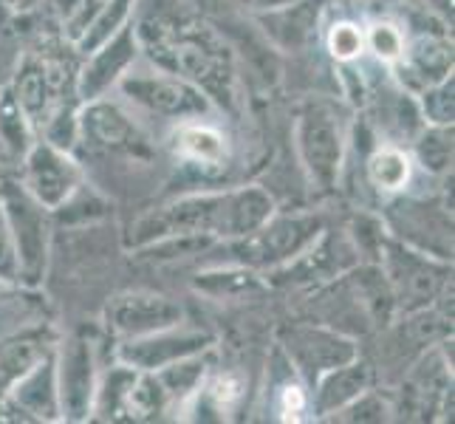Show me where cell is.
I'll return each instance as SVG.
<instances>
[{
    "label": "cell",
    "instance_id": "cell-34",
    "mask_svg": "<svg viewBox=\"0 0 455 424\" xmlns=\"http://www.w3.org/2000/svg\"><path fill=\"white\" fill-rule=\"evenodd\" d=\"M325 49L339 66H345V62H356L365 54V28L354 20L331 23L325 31Z\"/></svg>",
    "mask_w": 455,
    "mask_h": 424
},
{
    "label": "cell",
    "instance_id": "cell-2",
    "mask_svg": "<svg viewBox=\"0 0 455 424\" xmlns=\"http://www.w3.org/2000/svg\"><path fill=\"white\" fill-rule=\"evenodd\" d=\"M294 145L308 181L317 190H334L348 150V128L331 102H308L297 114Z\"/></svg>",
    "mask_w": 455,
    "mask_h": 424
},
{
    "label": "cell",
    "instance_id": "cell-11",
    "mask_svg": "<svg viewBox=\"0 0 455 424\" xmlns=\"http://www.w3.org/2000/svg\"><path fill=\"white\" fill-rule=\"evenodd\" d=\"M57 371V399L60 419L85 421L93 411V394H97V368H93V351L85 340H68L62 351L54 354Z\"/></svg>",
    "mask_w": 455,
    "mask_h": 424
},
{
    "label": "cell",
    "instance_id": "cell-27",
    "mask_svg": "<svg viewBox=\"0 0 455 424\" xmlns=\"http://www.w3.org/2000/svg\"><path fill=\"white\" fill-rule=\"evenodd\" d=\"M207 368H210V356H204L201 351V354L176 359V363H170L153 373H156V380H159L167 402H176V399L196 396L198 385L204 382V376H207Z\"/></svg>",
    "mask_w": 455,
    "mask_h": 424
},
{
    "label": "cell",
    "instance_id": "cell-16",
    "mask_svg": "<svg viewBox=\"0 0 455 424\" xmlns=\"http://www.w3.org/2000/svg\"><path fill=\"white\" fill-rule=\"evenodd\" d=\"M323 0H289V4L255 14L263 37L280 52H306L317 43Z\"/></svg>",
    "mask_w": 455,
    "mask_h": 424
},
{
    "label": "cell",
    "instance_id": "cell-29",
    "mask_svg": "<svg viewBox=\"0 0 455 424\" xmlns=\"http://www.w3.org/2000/svg\"><path fill=\"white\" fill-rule=\"evenodd\" d=\"M416 159L433 176H444L452 167V124H425L413 139Z\"/></svg>",
    "mask_w": 455,
    "mask_h": 424
},
{
    "label": "cell",
    "instance_id": "cell-38",
    "mask_svg": "<svg viewBox=\"0 0 455 424\" xmlns=\"http://www.w3.org/2000/svg\"><path fill=\"white\" fill-rule=\"evenodd\" d=\"M0 280H18V252H14L12 229L0 210Z\"/></svg>",
    "mask_w": 455,
    "mask_h": 424
},
{
    "label": "cell",
    "instance_id": "cell-30",
    "mask_svg": "<svg viewBox=\"0 0 455 424\" xmlns=\"http://www.w3.org/2000/svg\"><path fill=\"white\" fill-rule=\"evenodd\" d=\"M133 4L136 0H108V4L102 6V12L88 23V28L74 40L76 49H80L83 54H91L93 49H100L105 40H111L116 31L128 23Z\"/></svg>",
    "mask_w": 455,
    "mask_h": 424
},
{
    "label": "cell",
    "instance_id": "cell-8",
    "mask_svg": "<svg viewBox=\"0 0 455 424\" xmlns=\"http://www.w3.org/2000/svg\"><path fill=\"white\" fill-rule=\"evenodd\" d=\"M289 363L306 382H317L325 371L339 368L359 356L356 342L331 325H291L283 334Z\"/></svg>",
    "mask_w": 455,
    "mask_h": 424
},
{
    "label": "cell",
    "instance_id": "cell-36",
    "mask_svg": "<svg viewBox=\"0 0 455 424\" xmlns=\"http://www.w3.org/2000/svg\"><path fill=\"white\" fill-rule=\"evenodd\" d=\"M390 413H394V404H390L382 394H376V390H365V394H359L354 402H348L337 411L331 419L334 421H387Z\"/></svg>",
    "mask_w": 455,
    "mask_h": 424
},
{
    "label": "cell",
    "instance_id": "cell-17",
    "mask_svg": "<svg viewBox=\"0 0 455 424\" xmlns=\"http://www.w3.org/2000/svg\"><path fill=\"white\" fill-rule=\"evenodd\" d=\"M396 71V83L419 93L427 85L444 80L452 74V45L447 43V35H435V31H421L419 37H413L404 45V57L394 66Z\"/></svg>",
    "mask_w": 455,
    "mask_h": 424
},
{
    "label": "cell",
    "instance_id": "cell-6",
    "mask_svg": "<svg viewBox=\"0 0 455 424\" xmlns=\"http://www.w3.org/2000/svg\"><path fill=\"white\" fill-rule=\"evenodd\" d=\"M0 210L12 229L14 252H18V277L26 283H40L49 263V218L45 207L26 193V187L6 184L0 193Z\"/></svg>",
    "mask_w": 455,
    "mask_h": 424
},
{
    "label": "cell",
    "instance_id": "cell-14",
    "mask_svg": "<svg viewBox=\"0 0 455 424\" xmlns=\"http://www.w3.org/2000/svg\"><path fill=\"white\" fill-rule=\"evenodd\" d=\"M76 139L100 153H145V139L136 122L119 105L91 100L76 114Z\"/></svg>",
    "mask_w": 455,
    "mask_h": 424
},
{
    "label": "cell",
    "instance_id": "cell-41",
    "mask_svg": "<svg viewBox=\"0 0 455 424\" xmlns=\"http://www.w3.org/2000/svg\"><path fill=\"white\" fill-rule=\"evenodd\" d=\"M52 4V9L57 12V18H62V20H71L74 18V12H76V6H80V0H49Z\"/></svg>",
    "mask_w": 455,
    "mask_h": 424
},
{
    "label": "cell",
    "instance_id": "cell-23",
    "mask_svg": "<svg viewBox=\"0 0 455 424\" xmlns=\"http://www.w3.org/2000/svg\"><path fill=\"white\" fill-rule=\"evenodd\" d=\"M365 179L376 193L382 196H399L407 190L413 179V159L399 145H387L382 141L373 148L365 159Z\"/></svg>",
    "mask_w": 455,
    "mask_h": 424
},
{
    "label": "cell",
    "instance_id": "cell-24",
    "mask_svg": "<svg viewBox=\"0 0 455 424\" xmlns=\"http://www.w3.org/2000/svg\"><path fill=\"white\" fill-rule=\"evenodd\" d=\"M176 150L187 162L201 167H224L229 156L224 133L212 128V124H201V122L181 124L176 131Z\"/></svg>",
    "mask_w": 455,
    "mask_h": 424
},
{
    "label": "cell",
    "instance_id": "cell-25",
    "mask_svg": "<svg viewBox=\"0 0 455 424\" xmlns=\"http://www.w3.org/2000/svg\"><path fill=\"white\" fill-rule=\"evenodd\" d=\"M272 215H275V198L263 187L229 190V238H243V235L255 232Z\"/></svg>",
    "mask_w": 455,
    "mask_h": 424
},
{
    "label": "cell",
    "instance_id": "cell-12",
    "mask_svg": "<svg viewBox=\"0 0 455 424\" xmlns=\"http://www.w3.org/2000/svg\"><path fill=\"white\" fill-rule=\"evenodd\" d=\"M390 227L396 241L438 260L452 258V210H430L419 201H399L390 207Z\"/></svg>",
    "mask_w": 455,
    "mask_h": 424
},
{
    "label": "cell",
    "instance_id": "cell-10",
    "mask_svg": "<svg viewBox=\"0 0 455 424\" xmlns=\"http://www.w3.org/2000/svg\"><path fill=\"white\" fill-rule=\"evenodd\" d=\"M181 320H184V308L176 300H170V297L153 292L116 294L105 308L108 328L124 340L164 332V328L181 325Z\"/></svg>",
    "mask_w": 455,
    "mask_h": 424
},
{
    "label": "cell",
    "instance_id": "cell-28",
    "mask_svg": "<svg viewBox=\"0 0 455 424\" xmlns=\"http://www.w3.org/2000/svg\"><path fill=\"white\" fill-rule=\"evenodd\" d=\"M139 371L128 363H119L108 371L102 380L97 382V394H93V411L100 419H116L124 413V404H128V394L136 382Z\"/></svg>",
    "mask_w": 455,
    "mask_h": 424
},
{
    "label": "cell",
    "instance_id": "cell-31",
    "mask_svg": "<svg viewBox=\"0 0 455 424\" xmlns=\"http://www.w3.org/2000/svg\"><path fill=\"white\" fill-rule=\"evenodd\" d=\"M0 141L14 156H26V150L31 148V122L20 111L12 88L0 91Z\"/></svg>",
    "mask_w": 455,
    "mask_h": 424
},
{
    "label": "cell",
    "instance_id": "cell-39",
    "mask_svg": "<svg viewBox=\"0 0 455 424\" xmlns=\"http://www.w3.org/2000/svg\"><path fill=\"white\" fill-rule=\"evenodd\" d=\"M108 4V0H80V6H76V12H74V18L66 23L68 26V35H71V40H76L83 35V31L88 28V23L97 18V14L102 12V6Z\"/></svg>",
    "mask_w": 455,
    "mask_h": 424
},
{
    "label": "cell",
    "instance_id": "cell-32",
    "mask_svg": "<svg viewBox=\"0 0 455 424\" xmlns=\"http://www.w3.org/2000/svg\"><path fill=\"white\" fill-rule=\"evenodd\" d=\"M196 289L207 292L215 297H238L246 292L260 289L255 269L249 266H238V269H215V272H204L196 277Z\"/></svg>",
    "mask_w": 455,
    "mask_h": 424
},
{
    "label": "cell",
    "instance_id": "cell-9",
    "mask_svg": "<svg viewBox=\"0 0 455 424\" xmlns=\"http://www.w3.org/2000/svg\"><path fill=\"white\" fill-rule=\"evenodd\" d=\"M26 193L43 204L45 210L57 212L62 204L80 190V167L71 162L68 150H60L49 141H37L23 156Z\"/></svg>",
    "mask_w": 455,
    "mask_h": 424
},
{
    "label": "cell",
    "instance_id": "cell-40",
    "mask_svg": "<svg viewBox=\"0 0 455 424\" xmlns=\"http://www.w3.org/2000/svg\"><path fill=\"white\" fill-rule=\"evenodd\" d=\"M227 6L232 9H243V12H252V14H260V12H269V9H277L289 4V0H224Z\"/></svg>",
    "mask_w": 455,
    "mask_h": 424
},
{
    "label": "cell",
    "instance_id": "cell-15",
    "mask_svg": "<svg viewBox=\"0 0 455 424\" xmlns=\"http://www.w3.org/2000/svg\"><path fill=\"white\" fill-rule=\"evenodd\" d=\"M212 345V337L207 332H190V328L172 325L164 332H156L148 337H133L119 348L122 363L133 365L136 371H159L176 359H184L190 354H201Z\"/></svg>",
    "mask_w": 455,
    "mask_h": 424
},
{
    "label": "cell",
    "instance_id": "cell-4",
    "mask_svg": "<svg viewBox=\"0 0 455 424\" xmlns=\"http://www.w3.org/2000/svg\"><path fill=\"white\" fill-rule=\"evenodd\" d=\"M325 229L320 215L297 212V215H272L263 227L243 235V238H229L227 252L238 266L249 269H275V266L291 260L297 252L317 238Z\"/></svg>",
    "mask_w": 455,
    "mask_h": 424
},
{
    "label": "cell",
    "instance_id": "cell-35",
    "mask_svg": "<svg viewBox=\"0 0 455 424\" xmlns=\"http://www.w3.org/2000/svg\"><path fill=\"white\" fill-rule=\"evenodd\" d=\"M419 97H421L419 100L421 116H425L427 124H452V116H455V80H452V74L444 76V80L427 85Z\"/></svg>",
    "mask_w": 455,
    "mask_h": 424
},
{
    "label": "cell",
    "instance_id": "cell-20",
    "mask_svg": "<svg viewBox=\"0 0 455 424\" xmlns=\"http://www.w3.org/2000/svg\"><path fill=\"white\" fill-rule=\"evenodd\" d=\"M9 404L18 407L26 419L37 421H57L60 419V399H57V371L54 354L49 351L35 368H28L6 394Z\"/></svg>",
    "mask_w": 455,
    "mask_h": 424
},
{
    "label": "cell",
    "instance_id": "cell-21",
    "mask_svg": "<svg viewBox=\"0 0 455 424\" xmlns=\"http://www.w3.org/2000/svg\"><path fill=\"white\" fill-rule=\"evenodd\" d=\"M368 388H373V368L365 359H351L339 368L325 371L317 382H314V396H311V411L331 419L337 411H342L345 404L354 402L359 394H365Z\"/></svg>",
    "mask_w": 455,
    "mask_h": 424
},
{
    "label": "cell",
    "instance_id": "cell-33",
    "mask_svg": "<svg viewBox=\"0 0 455 424\" xmlns=\"http://www.w3.org/2000/svg\"><path fill=\"white\" fill-rule=\"evenodd\" d=\"M404 45L407 37L399 23L390 20H373L365 28V52L373 54L376 62H385V66H396L404 57Z\"/></svg>",
    "mask_w": 455,
    "mask_h": 424
},
{
    "label": "cell",
    "instance_id": "cell-22",
    "mask_svg": "<svg viewBox=\"0 0 455 424\" xmlns=\"http://www.w3.org/2000/svg\"><path fill=\"white\" fill-rule=\"evenodd\" d=\"M12 93H14V100H18L20 111L26 114V119L35 124V128H43V124L49 122V116L57 111L49 80H45V66L37 57H26L20 62V68L14 74V83H12Z\"/></svg>",
    "mask_w": 455,
    "mask_h": 424
},
{
    "label": "cell",
    "instance_id": "cell-7",
    "mask_svg": "<svg viewBox=\"0 0 455 424\" xmlns=\"http://www.w3.org/2000/svg\"><path fill=\"white\" fill-rule=\"evenodd\" d=\"M116 88L145 111L167 119H190L210 111V97L181 76L164 74H124Z\"/></svg>",
    "mask_w": 455,
    "mask_h": 424
},
{
    "label": "cell",
    "instance_id": "cell-18",
    "mask_svg": "<svg viewBox=\"0 0 455 424\" xmlns=\"http://www.w3.org/2000/svg\"><path fill=\"white\" fill-rule=\"evenodd\" d=\"M365 97H371L373 124L387 139V145L413 141L419 131L427 124L425 116H421L419 100H413V93L404 91L396 80L387 85H376L373 91H365Z\"/></svg>",
    "mask_w": 455,
    "mask_h": 424
},
{
    "label": "cell",
    "instance_id": "cell-42",
    "mask_svg": "<svg viewBox=\"0 0 455 424\" xmlns=\"http://www.w3.org/2000/svg\"><path fill=\"white\" fill-rule=\"evenodd\" d=\"M4 4L14 12H28V9L40 6V0H4Z\"/></svg>",
    "mask_w": 455,
    "mask_h": 424
},
{
    "label": "cell",
    "instance_id": "cell-3",
    "mask_svg": "<svg viewBox=\"0 0 455 424\" xmlns=\"http://www.w3.org/2000/svg\"><path fill=\"white\" fill-rule=\"evenodd\" d=\"M170 235H212L218 241L229 238V193L187 196L159 210L145 212L128 232V246L142 249Z\"/></svg>",
    "mask_w": 455,
    "mask_h": 424
},
{
    "label": "cell",
    "instance_id": "cell-19",
    "mask_svg": "<svg viewBox=\"0 0 455 424\" xmlns=\"http://www.w3.org/2000/svg\"><path fill=\"white\" fill-rule=\"evenodd\" d=\"M452 396V368L442 348H433L416 363L411 376L404 380V411L416 413V419H433L442 413L447 399Z\"/></svg>",
    "mask_w": 455,
    "mask_h": 424
},
{
    "label": "cell",
    "instance_id": "cell-5",
    "mask_svg": "<svg viewBox=\"0 0 455 424\" xmlns=\"http://www.w3.org/2000/svg\"><path fill=\"white\" fill-rule=\"evenodd\" d=\"M379 269L394 292L396 311H419L430 306L447 286V266L433 255L419 252L396 238H382L379 244Z\"/></svg>",
    "mask_w": 455,
    "mask_h": 424
},
{
    "label": "cell",
    "instance_id": "cell-37",
    "mask_svg": "<svg viewBox=\"0 0 455 424\" xmlns=\"http://www.w3.org/2000/svg\"><path fill=\"white\" fill-rule=\"evenodd\" d=\"M308 407H311V399H308L303 385L286 382L283 388L277 390V413L283 421H300Z\"/></svg>",
    "mask_w": 455,
    "mask_h": 424
},
{
    "label": "cell",
    "instance_id": "cell-13",
    "mask_svg": "<svg viewBox=\"0 0 455 424\" xmlns=\"http://www.w3.org/2000/svg\"><path fill=\"white\" fill-rule=\"evenodd\" d=\"M139 52H142V45H139L136 37V26L124 23L111 40H105L100 49L88 54V62L76 74V93H80V100H100L108 88H114L131 71Z\"/></svg>",
    "mask_w": 455,
    "mask_h": 424
},
{
    "label": "cell",
    "instance_id": "cell-1",
    "mask_svg": "<svg viewBox=\"0 0 455 424\" xmlns=\"http://www.w3.org/2000/svg\"><path fill=\"white\" fill-rule=\"evenodd\" d=\"M139 45L150 54V60L167 74H176L181 80L193 83L207 97L218 102H232L235 97V74L229 54L210 31H193L187 35L181 28H172L164 20L142 23L136 28Z\"/></svg>",
    "mask_w": 455,
    "mask_h": 424
},
{
    "label": "cell",
    "instance_id": "cell-26",
    "mask_svg": "<svg viewBox=\"0 0 455 424\" xmlns=\"http://www.w3.org/2000/svg\"><path fill=\"white\" fill-rule=\"evenodd\" d=\"M45 354H49V345L37 334H18L6 342H0V402L6 399L12 385L18 382L28 368H35Z\"/></svg>",
    "mask_w": 455,
    "mask_h": 424
}]
</instances>
